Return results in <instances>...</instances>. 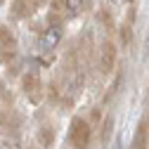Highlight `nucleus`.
Segmentation results:
<instances>
[{"instance_id":"f03ea898","label":"nucleus","mask_w":149,"mask_h":149,"mask_svg":"<svg viewBox=\"0 0 149 149\" xmlns=\"http://www.w3.org/2000/svg\"><path fill=\"white\" fill-rule=\"evenodd\" d=\"M59 40H62V24H59L57 17H50V26L40 33V38H38V50L47 52L52 47H57Z\"/></svg>"},{"instance_id":"423d86ee","label":"nucleus","mask_w":149,"mask_h":149,"mask_svg":"<svg viewBox=\"0 0 149 149\" xmlns=\"http://www.w3.org/2000/svg\"><path fill=\"white\" fill-rule=\"evenodd\" d=\"M14 45H17V38H14V33L7 29V26H3L0 24V47L3 50H14Z\"/></svg>"},{"instance_id":"ddd939ff","label":"nucleus","mask_w":149,"mask_h":149,"mask_svg":"<svg viewBox=\"0 0 149 149\" xmlns=\"http://www.w3.org/2000/svg\"><path fill=\"white\" fill-rule=\"evenodd\" d=\"M54 7H64V0H54Z\"/></svg>"},{"instance_id":"6e6552de","label":"nucleus","mask_w":149,"mask_h":149,"mask_svg":"<svg viewBox=\"0 0 149 149\" xmlns=\"http://www.w3.org/2000/svg\"><path fill=\"white\" fill-rule=\"evenodd\" d=\"M38 144L45 147V149H50L54 144V130L52 128H40L38 130Z\"/></svg>"},{"instance_id":"7ed1b4c3","label":"nucleus","mask_w":149,"mask_h":149,"mask_svg":"<svg viewBox=\"0 0 149 149\" xmlns=\"http://www.w3.org/2000/svg\"><path fill=\"white\" fill-rule=\"evenodd\" d=\"M114 66H116V45L111 40H104L100 47V71L107 76L114 71Z\"/></svg>"},{"instance_id":"4468645a","label":"nucleus","mask_w":149,"mask_h":149,"mask_svg":"<svg viewBox=\"0 0 149 149\" xmlns=\"http://www.w3.org/2000/svg\"><path fill=\"white\" fill-rule=\"evenodd\" d=\"M114 149H123V142H116V147Z\"/></svg>"},{"instance_id":"1a4fd4ad","label":"nucleus","mask_w":149,"mask_h":149,"mask_svg":"<svg viewBox=\"0 0 149 149\" xmlns=\"http://www.w3.org/2000/svg\"><path fill=\"white\" fill-rule=\"evenodd\" d=\"M85 3H88V0H64V10H66L69 14H78Z\"/></svg>"},{"instance_id":"f8f14e48","label":"nucleus","mask_w":149,"mask_h":149,"mask_svg":"<svg viewBox=\"0 0 149 149\" xmlns=\"http://www.w3.org/2000/svg\"><path fill=\"white\" fill-rule=\"evenodd\" d=\"M29 5H31L33 10H38V7H43V5H45V0H29Z\"/></svg>"},{"instance_id":"0eeeda50","label":"nucleus","mask_w":149,"mask_h":149,"mask_svg":"<svg viewBox=\"0 0 149 149\" xmlns=\"http://www.w3.org/2000/svg\"><path fill=\"white\" fill-rule=\"evenodd\" d=\"M133 149H147V121H140V128L133 140Z\"/></svg>"},{"instance_id":"dca6fc26","label":"nucleus","mask_w":149,"mask_h":149,"mask_svg":"<svg viewBox=\"0 0 149 149\" xmlns=\"http://www.w3.org/2000/svg\"><path fill=\"white\" fill-rule=\"evenodd\" d=\"M0 3H3V0H0Z\"/></svg>"},{"instance_id":"9d476101","label":"nucleus","mask_w":149,"mask_h":149,"mask_svg":"<svg viewBox=\"0 0 149 149\" xmlns=\"http://www.w3.org/2000/svg\"><path fill=\"white\" fill-rule=\"evenodd\" d=\"M100 22H102V24H107V29H111V26H114V22H111V14H109V10H100Z\"/></svg>"},{"instance_id":"2eb2a0df","label":"nucleus","mask_w":149,"mask_h":149,"mask_svg":"<svg viewBox=\"0 0 149 149\" xmlns=\"http://www.w3.org/2000/svg\"><path fill=\"white\" fill-rule=\"evenodd\" d=\"M147 50H149V33H147Z\"/></svg>"},{"instance_id":"39448f33","label":"nucleus","mask_w":149,"mask_h":149,"mask_svg":"<svg viewBox=\"0 0 149 149\" xmlns=\"http://www.w3.org/2000/svg\"><path fill=\"white\" fill-rule=\"evenodd\" d=\"M33 7L29 5V0H14L12 3V17L14 19H26V17H31Z\"/></svg>"},{"instance_id":"20e7f679","label":"nucleus","mask_w":149,"mask_h":149,"mask_svg":"<svg viewBox=\"0 0 149 149\" xmlns=\"http://www.w3.org/2000/svg\"><path fill=\"white\" fill-rule=\"evenodd\" d=\"M24 92L29 95L31 102H40L43 85H40V78L36 76V73H29V76H24Z\"/></svg>"},{"instance_id":"f257e3e1","label":"nucleus","mask_w":149,"mask_h":149,"mask_svg":"<svg viewBox=\"0 0 149 149\" xmlns=\"http://www.w3.org/2000/svg\"><path fill=\"white\" fill-rule=\"evenodd\" d=\"M90 135H92L90 123L85 118H81V116H73L71 118V128H69V142L76 149H85L90 144Z\"/></svg>"},{"instance_id":"9b49d317","label":"nucleus","mask_w":149,"mask_h":149,"mask_svg":"<svg viewBox=\"0 0 149 149\" xmlns=\"http://www.w3.org/2000/svg\"><path fill=\"white\" fill-rule=\"evenodd\" d=\"M111 123H114L111 118H107V121H104V128H102V142H107V140H109V133H111Z\"/></svg>"}]
</instances>
